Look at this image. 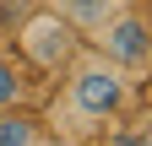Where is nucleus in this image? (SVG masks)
<instances>
[{
  "mask_svg": "<svg viewBox=\"0 0 152 146\" xmlns=\"http://www.w3.org/2000/svg\"><path fill=\"white\" fill-rule=\"evenodd\" d=\"M65 108L87 124H103L125 108V70L103 60V54H82L71 60V76H65Z\"/></svg>",
  "mask_w": 152,
  "mask_h": 146,
  "instance_id": "f257e3e1",
  "label": "nucleus"
},
{
  "mask_svg": "<svg viewBox=\"0 0 152 146\" xmlns=\"http://www.w3.org/2000/svg\"><path fill=\"white\" fill-rule=\"evenodd\" d=\"M92 43H98V54L103 60H114L120 70H141V65H152V22L141 11H130V6H120L109 16V22L92 33Z\"/></svg>",
  "mask_w": 152,
  "mask_h": 146,
  "instance_id": "f03ea898",
  "label": "nucleus"
},
{
  "mask_svg": "<svg viewBox=\"0 0 152 146\" xmlns=\"http://www.w3.org/2000/svg\"><path fill=\"white\" fill-rule=\"evenodd\" d=\"M16 43H22V54L38 65V70H60L76 60V27L65 22L60 11H38L22 22V33H16Z\"/></svg>",
  "mask_w": 152,
  "mask_h": 146,
  "instance_id": "7ed1b4c3",
  "label": "nucleus"
},
{
  "mask_svg": "<svg viewBox=\"0 0 152 146\" xmlns=\"http://www.w3.org/2000/svg\"><path fill=\"white\" fill-rule=\"evenodd\" d=\"M120 6H125V0H65V22L76 33H98Z\"/></svg>",
  "mask_w": 152,
  "mask_h": 146,
  "instance_id": "20e7f679",
  "label": "nucleus"
},
{
  "mask_svg": "<svg viewBox=\"0 0 152 146\" xmlns=\"http://www.w3.org/2000/svg\"><path fill=\"white\" fill-rule=\"evenodd\" d=\"M0 146H38V119L22 108H0Z\"/></svg>",
  "mask_w": 152,
  "mask_h": 146,
  "instance_id": "39448f33",
  "label": "nucleus"
},
{
  "mask_svg": "<svg viewBox=\"0 0 152 146\" xmlns=\"http://www.w3.org/2000/svg\"><path fill=\"white\" fill-rule=\"evenodd\" d=\"M22 103V76H16V65L0 54V108H16Z\"/></svg>",
  "mask_w": 152,
  "mask_h": 146,
  "instance_id": "423d86ee",
  "label": "nucleus"
},
{
  "mask_svg": "<svg viewBox=\"0 0 152 146\" xmlns=\"http://www.w3.org/2000/svg\"><path fill=\"white\" fill-rule=\"evenodd\" d=\"M114 146H152L147 135H114Z\"/></svg>",
  "mask_w": 152,
  "mask_h": 146,
  "instance_id": "0eeeda50",
  "label": "nucleus"
}]
</instances>
